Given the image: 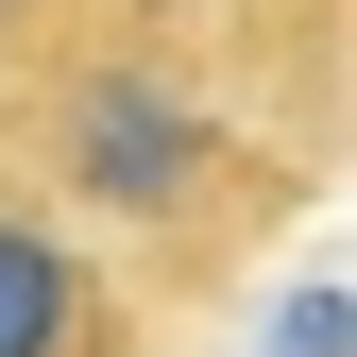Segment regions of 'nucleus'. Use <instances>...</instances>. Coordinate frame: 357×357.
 I'll return each instance as SVG.
<instances>
[{
  "label": "nucleus",
  "instance_id": "f257e3e1",
  "mask_svg": "<svg viewBox=\"0 0 357 357\" xmlns=\"http://www.w3.org/2000/svg\"><path fill=\"white\" fill-rule=\"evenodd\" d=\"M0 188L85 221L170 306L238 273L306 170L255 119V68L204 34V0H0Z\"/></svg>",
  "mask_w": 357,
  "mask_h": 357
},
{
  "label": "nucleus",
  "instance_id": "f03ea898",
  "mask_svg": "<svg viewBox=\"0 0 357 357\" xmlns=\"http://www.w3.org/2000/svg\"><path fill=\"white\" fill-rule=\"evenodd\" d=\"M0 357H153V289L34 188H0Z\"/></svg>",
  "mask_w": 357,
  "mask_h": 357
}]
</instances>
